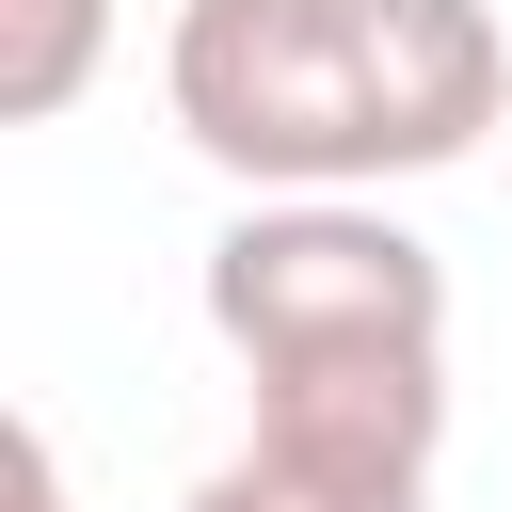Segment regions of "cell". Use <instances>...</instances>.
Wrapping results in <instances>:
<instances>
[{"label": "cell", "instance_id": "4", "mask_svg": "<svg viewBox=\"0 0 512 512\" xmlns=\"http://www.w3.org/2000/svg\"><path fill=\"white\" fill-rule=\"evenodd\" d=\"M96 48H112V0H0V112H16V128L80 112Z\"/></svg>", "mask_w": 512, "mask_h": 512}, {"label": "cell", "instance_id": "3", "mask_svg": "<svg viewBox=\"0 0 512 512\" xmlns=\"http://www.w3.org/2000/svg\"><path fill=\"white\" fill-rule=\"evenodd\" d=\"M432 448H448V368L256 384V432L176 512H432Z\"/></svg>", "mask_w": 512, "mask_h": 512}, {"label": "cell", "instance_id": "2", "mask_svg": "<svg viewBox=\"0 0 512 512\" xmlns=\"http://www.w3.org/2000/svg\"><path fill=\"white\" fill-rule=\"evenodd\" d=\"M160 96H176V144L224 160L240 192H384L400 176L368 0H176Z\"/></svg>", "mask_w": 512, "mask_h": 512}, {"label": "cell", "instance_id": "5", "mask_svg": "<svg viewBox=\"0 0 512 512\" xmlns=\"http://www.w3.org/2000/svg\"><path fill=\"white\" fill-rule=\"evenodd\" d=\"M0 464H16V512H64V448H48L32 416H16V448H0Z\"/></svg>", "mask_w": 512, "mask_h": 512}, {"label": "cell", "instance_id": "1", "mask_svg": "<svg viewBox=\"0 0 512 512\" xmlns=\"http://www.w3.org/2000/svg\"><path fill=\"white\" fill-rule=\"evenodd\" d=\"M208 336L240 352V384L448 368V256L368 192H256L208 240Z\"/></svg>", "mask_w": 512, "mask_h": 512}]
</instances>
